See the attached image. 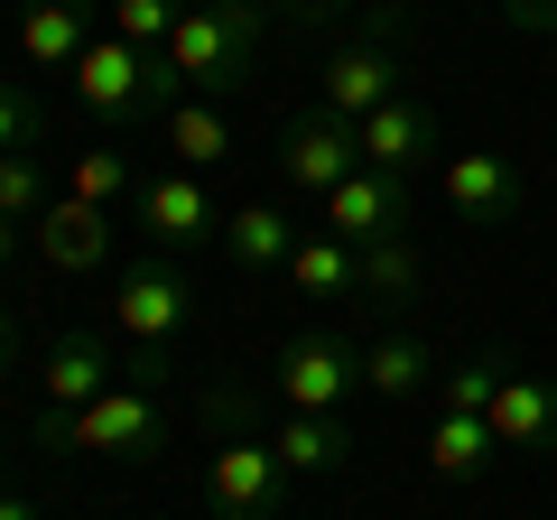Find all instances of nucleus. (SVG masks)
Here are the masks:
<instances>
[{
	"label": "nucleus",
	"mask_w": 557,
	"mask_h": 520,
	"mask_svg": "<svg viewBox=\"0 0 557 520\" xmlns=\"http://www.w3.org/2000/svg\"><path fill=\"white\" fill-rule=\"evenodd\" d=\"M65 84H75V102L102 121V131H159V121L186 102V84L168 75V57H139L131 38H112V28L75 57Z\"/></svg>",
	"instance_id": "f257e3e1"
},
{
	"label": "nucleus",
	"mask_w": 557,
	"mask_h": 520,
	"mask_svg": "<svg viewBox=\"0 0 557 520\" xmlns=\"http://www.w3.org/2000/svg\"><path fill=\"white\" fill-rule=\"evenodd\" d=\"M251 57H260V10H223V0H186L177 38H168V75H177L186 94H205V102L242 94Z\"/></svg>",
	"instance_id": "f03ea898"
},
{
	"label": "nucleus",
	"mask_w": 557,
	"mask_h": 520,
	"mask_svg": "<svg viewBox=\"0 0 557 520\" xmlns=\"http://www.w3.org/2000/svg\"><path fill=\"white\" fill-rule=\"evenodd\" d=\"M399 28H409V10H391V0H381L372 20H362V38H344L335 57L317 65V112H335V121H372L381 102L409 94V84H399Z\"/></svg>",
	"instance_id": "7ed1b4c3"
},
{
	"label": "nucleus",
	"mask_w": 557,
	"mask_h": 520,
	"mask_svg": "<svg viewBox=\"0 0 557 520\" xmlns=\"http://www.w3.org/2000/svg\"><path fill=\"white\" fill-rule=\"evenodd\" d=\"M362 391V344L335 325H298V335L270 354V400L307 409V419H344V400Z\"/></svg>",
	"instance_id": "20e7f679"
},
{
	"label": "nucleus",
	"mask_w": 557,
	"mask_h": 520,
	"mask_svg": "<svg viewBox=\"0 0 557 520\" xmlns=\"http://www.w3.org/2000/svg\"><path fill=\"white\" fill-rule=\"evenodd\" d=\"M65 456H112V465L168 456V400H159V381H131V372H121L94 409L65 419Z\"/></svg>",
	"instance_id": "39448f33"
},
{
	"label": "nucleus",
	"mask_w": 557,
	"mask_h": 520,
	"mask_svg": "<svg viewBox=\"0 0 557 520\" xmlns=\"http://www.w3.org/2000/svg\"><path fill=\"white\" fill-rule=\"evenodd\" d=\"M186 317H196V288L168 270V251L131 260V270L112 280V325L131 335V354H168V344L186 335Z\"/></svg>",
	"instance_id": "423d86ee"
},
{
	"label": "nucleus",
	"mask_w": 557,
	"mask_h": 520,
	"mask_svg": "<svg viewBox=\"0 0 557 520\" xmlns=\"http://www.w3.org/2000/svg\"><path fill=\"white\" fill-rule=\"evenodd\" d=\"M288 493H298V474H288L260 437H214V456H205V502H214L223 520H278Z\"/></svg>",
	"instance_id": "0eeeda50"
},
{
	"label": "nucleus",
	"mask_w": 557,
	"mask_h": 520,
	"mask_svg": "<svg viewBox=\"0 0 557 520\" xmlns=\"http://www.w3.org/2000/svg\"><path fill=\"white\" fill-rule=\"evenodd\" d=\"M131 214H139V233L159 242V251H196V242H223V214H233V205L214 196V177L159 168V177H139Z\"/></svg>",
	"instance_id": "6e6552de"
},
{
	"label": "nucleus",
	"mask_w": 557,
	"mask_h": 520,
	"mask_svg": "<svg viewBox=\"0 0 557 520\" xmlns=\"http://www.w3.org/2000/svg\"><path fill=\"white\" fill-rule=\"evenodd\" d=\"M354 168H362V131H354V121L298 112L288 131H278V177H288V196H317V205H325Z\"/></svg>",
	"instance_id": "1a4fd4ad"
},
{
	"label": "nucleus",
	"mask_w": 557,
	"mask_h": 520,
	"mask_svg": "<svg viewBox=\"0 0 557 520\" xmlns=\"http://www.w3.org/2000/svg\"><path fill=\"white\" fill-rule=\"evenodd\" d=\"M354 131H362V168H381V177H399V186H409L418 168H446V121H437V102H418V94L381 102Z\"/></svg>",
	"instance_id": "9d476101"
},
{
	"label": "nucleus",
	"mask_w": 557,
	"mask_h": 520,
	"mask_svg": "<svg viewBox=\"0 0 557 520\" xmlns=\"http://www.w3.org/2000/svg\"><path fill=\"white\" fill-rule=\"evenodd\" d=\"M317 233L354 242V251H372V242H399V233H409V186L381 177V168H354V177H344L335 196L317 205Z\"/></svg>",
	"instance_id": "9b49d317"
},
{
	"label": "nucleus",
	"mask_w": 557,
	"mask_h": 520,
	"mask_svg": "<svg viewBox=\"0 0 557 520\" xmlns=\"http://www.w3.org/2000/svg\"><path fill=\"white\" fill-rule=\"evenodd\" d=\"M112 381H121L112 344H102L94 325H65V335L38 354V409H65V419H75V409H94Z\"/></svg>",
	"instance_id": "f8f14e48"
},
{
	"label": "nucleus",
	"mask_w": 557,
	"mask_h": 520,
	"mask_svg": "<svg viewBox=\"0 0 557 520\" xmlns=\"http://www.w3.org/2000/svg\"><path fill=\"white\" fill-rule=\"evenodd\" d=\"M437 186H446V205H456L465 223H511V214H520V196H530L511 149H446Z\"/></svg>",
	"instance_id": "ddd939ff"
},
{
	"label": "nucleus",
	"mask_w": 557,
	"mask_h": 520,
	"mask_svg": "<svg viewBox=\"0 0 557 520\" xmlns=\"http://www.w3.org/2000/svg\"><path fill=\"white\" fill-rule=\"evenodd\" d=\"M102 38V0H20V65L75 75V57Z\"/></svg>",
	"instance_id": "4468645a"
},
{
	"label": "nucleus",
	"mask_w": 557,
	"mask_h": 520,
	"mask_svg": "<svg viewBox=\"0 0 557 520\" xmlns=\"http://www.w3.org/2000/svg\"><path fill=\"white\" fill-rule=\"evenodd\" d=\"M28 242H38L47 270H65V280H94V270H112V214L84 196H57L38 223H28Z\"/></svg>",
	"instance_id": "2eb2a0df"
},
{
	"label": "nucleus",
	"mask_w": 557,
	"mask_h": 520,
	"mask_svg": "<svg viewBox=\"0 0 557 520\" xmlns=\"http://www.w3.org/2000/svg\"><path fill=\"white\" fill-rule=\"evenodd\" d=\"M493 446L502 456H557V381H539V372H502V391H493Z\"/></svg>",
	"instance_id": "dca6fc26"
},
{
	"label": "nucleus",
	"mask_w": 557,
	"mask_h": 520,
	"mask_svg": "<svg viewBox=\"0 0 557 520\" xmlns=\"http://www.w3.org/2000/svg\"><path fill=\"white\" fill-rule=\"evenodd\" d=\"M159 149H168V168H186V177H214V168L242 159V131H233V112H223V102L186 94L177 112L159 121Z\"/></svg>",
	"instance_id": "f3484780"
},
{
	"label": "nucleus",
	"mask_w": 557,
	"mask_h": 520,
	"mask_svg": "<svg viewBox=\"0 0 557 520\" xmlns=\"http://www.w3.org/2000/svg\"><path fill=\"white\" fill-rule=\"evenodd\" d=\"M362 391H372L381 409H409L418 391H437V362H428V344H418L409 325H391L381 344H362Z\"/></svg>",
	"instance_id": "a211bd4d"
},
{
	"label": "nucleus",
	"mask_w": 557,
	"mask_h": 520,
	"mask_svg": "<svg viewBox=\"0 0 557 520\" xmlns=\"http://www.w3.org/2000/svg\"><path fill=\"white\" fill-rule=\"evenodd\" d=\"M223 251H233V270H288V251H298V223H288V205L242 196L233 214H223Z\"/></svg>",
	"instance_id": "6ab92c4d"
},
{
	"label": "nucleus",
	"mask_w": 557,
	"mask_h": 520,
	"mask_svg": "<svg viewBox=\"0 0 557 520\" xmlns=\"http://www.w3.org/2000/svg\"><path fill=\"white\" fill-rule=\"evenodd\" d=\"M493 465H502V446H493V419L437 409V428H428V474H437V483H483Z\"/></svg>",
	"instance_id": "aec40b11"
},
{
	"label": "nucleus",
	"mask_w": 557,
	"mask_h": 520,
	"mask_svg": "<svg viewBox=\"0 0 557 520\" xmlns=\"http://www.w3.org/2000/svg\"><path fill=\"white\" fill-rule=\"evenodd\" d=\"M288 280H298V298H362V260H354V242H335V233H298V251H288Z\"/></svg>",
	"instance_id": "412c9836"
},
{
	"label": "nucleus",
	"mask_w": 557,
	"mask_h": 520,
	"mask_svg": "<svg viewBox=\"0 0 557 520\" xmlns=\"http://www.w3.org/2000/svg\"><path fill=\"white\" fill-rule=\"evenodd\" d=\"M65 196H84V205H131L139 196V168H131V149H75V168H65Z\"/></svg>",
	"instance_id": "4be33fe9"
},
{
	"label": "nucleus",
	"mask_w": 557,
	"mask_h": 520,
	"mask_svg": "<svg viewBox=\"0 0 557 520\" xmlns=\"http://www.w3.org/2000/svg\"><path fill=\"white\" fill-rule=\"evenodd\" d=\"M177 20H186V0H102V28H112V38H131L139 57H168Z\"/></svg>",
	"instance_id": "5701e85b"
},
{
	"label": "nucleus",
	"mask_w": 557,
	"mask_h": 520,
	"mask_svg": "<svg viewBox=\"0 0 557 520\" xmlns=\"http://www.w3.org/2000/svg\"><path fill=\"white\" fill-rule=\"evenodd\" d=\"M502 372H511V354H474V362H456V372H437V409H465V419H483L493 409V391H502Z\"/></svg>",
	"instance_id": "b1692460"
},
{
	"label": "nucleus",
	"mask_w": 557,
	"mask_h": 520,
	"mask_svg": "<svg viewBox=\"0 0 557 520\" xmlns=\"http://www.w3.org/2000/svg\"><path fill=\"white\" fill-rule=\"evenodd\" d=\"M354 260H362V298H391V307L418 298V251H409V233H399V242H372V251H354Z\"/></svg>",
	"instance_id": "393cba45"
},
{
	"label": "nucleus",
	"mask_w": 557,
	"mask_h": 520,
	"mask_svg": "<svg viewBox=\"0 0 557 520\" xmlns=\"http://www.w3.org/2000/svg\"><path fill=\"white\" fill-rule=\"evenodd\" d=\"M38 140H47V112H38V94H28L20 75H0V159H28Z\"/></svg>",
	"instance_id": "a878e982"
},
{
	"label": "nucleus",
	"mask_w": 557,
	"mask_h": 520,
	"mask_svg": "<svg viewBox=\"0 0 557 520\" xmlns=\"http://www.w3.org/2000/svg\"><path fill=\"white\" fill-rule=\"evenodd\" d=\"M0 214H10V223H38V214H47L38 159H0Z\"/></svg>",
	"instance_id": "bb28decb"
},
{
	"label": "nucleus",
	"mask_w": 557,
	"mask_h": 520,
	"mask_svg": "<svg viewBox=\"0 0 557 520\" xmlns=\"http://www.w3.org/2000/svg\"><path fill=\"white\" fill-rule=\"evenodd\" d=\"M344 10H354V0H270V20L288 28V38H317V28H344Z\"/></svg>",
	"instance_id": "cd10ccee"
},
{
	"label": "nucleus",
	"mask_w": 557,
	"mask_h": 520,
	"mask_svg": "<svg viewBox=\"0 0 557 520\" xmlns=\"http://www.w3.org/2000/svg\"><path fill=\"white\" fill-rule=\"evenodd\" d=\"M493 10H502V28H520V38H539V47L557 38V0H493Z\"/></svg>",
	"instance_id": "c85d7f7f"
},
{
	"label": "nucleus",
	"mask_w": 557,
	"mask_h": 520,
	"mask_svg": "<svg viewBox=\"0 0 557 520\" xmlns=\"http://www.w3.org/2000/svg\"><path fill=\"white\" fill-rule=\"evenodd\" d=\"M20 372V317H10V307H0V381Z\"/></svg>",
	"instance_id": "c756f323"
},
{
	"label": "nucleus",
	"mask_w": 557,
	"mask_h": 520,
	"mask_svg": "<svg viewBox=\"0 0 557 520\" xmlns=\"http://www.w3.org/2000/svg\"><path fill=\"white\" fill-rule=\"evenodd\" d=\"M20 233H28V223H10V214H0V270L20 260Z\"/></svg>",
	"instance_id": "7c9ffc66"
},
{
	"label": "nucleus",
	"mask_w": 557,
	"mask_h": 520,
	"mask_svg": "<svg viewBox=\"0 0 557 520\" xmlns=\"http://www.w3.org/2000/svg\"><path fill=\"white\" fill-rule=\"evenodd\" d=\"M0 520H38V502H28V493H0Z\"/></svg>",
	"instance_id": "2f4dec72"
},
{
	"label": "nucleus",
	"mask_w": 557,
	"mask_h": 520,
	"mask_svg": "<svg viewBox=\"0 0 557 520\" xmlns=\"http://www.w3.org/2000/svg\"><path fill=\"white\" fill-rule=\"evenodd\" d=\"M223 10H260V20H270V0H223Z\"/></svg>",
	"instance_id": "473e14b6"
},
{
	"label": "nucleus",
	"mask_w": 557,
	"mask_h": 520,
	"mask_svg": "<svg viewBox=\"0 0 557 520\" xmlns=\"http://www.w3.org/2000/svg\"><path fill=\"white\" fill-rule=\"evenodd\" d=\"M548 75H557V38H548Z\"/></svg>",
	"instance_id": "72a5a7b5"
}]
</instances>
